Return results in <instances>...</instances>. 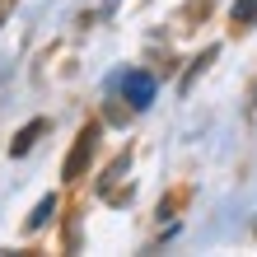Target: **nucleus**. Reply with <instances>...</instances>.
<instances>
[{
    "mask_svg": "<svg viewBox=\"0 0 257 257\" xmlns=\"http://www.w3.org/2000/svg\"><path fill=\"white\" fill-rule=\"evenodd\" d=\"M98 136H103V126H98V122H89L80 136H75L70 155H66V164H61V178H66V183H80V178H84L89 159H94V150H98Z\"/></svg>",
    "mask_w": 257,
    "mask_h": 257,
    "instance_id": "1",
    "label": "nucleus"
},
{
    "mask_svg": "<svg viewBox=\"0 0 257 257\" xmlns=\"http://www.w3.org/2000/svg\"><path fill=\"white\" fill-rule=\"evenodd\" d=\"M42 131H47V117H33L28 126H19V131H14V141H10V155H14V159H24L28 150L38 145V136H42Z\"/></svg>",
    "mask_w": 257,
    "mask_h": 257,
    "instance_id": "3",
    "label": "nucleus"
},
{
    "mask_svg": "<svg viewBox=\"0 0 257 257\" xmlns=\"http://www.w3.org/2000/svg\"><path fill=\"white\" fill-rule=\"evenodd\" d=\"M210 61H215V47H206L201 56H196V61H192V70H187V80H183V89H192V80H196V75H201Z\"/></svg>",
    "mask_w": 257,
    "mask_h": 257,
    "instance_id": "6",
    "label": "nucleus"
},
{
    "mask_svg": "<svg viewBox=\"0 0 257 257\" xmlns=\"http://www.w3.org/2000/svg\"><path fill=\"white\" fill-rule=\"evenodd\" d=\"M155 75H150V70H126L122 75V94H126V103H131V108L136 112H145L150 108V103H155Z\"/></svg>",
    "mask_w": 257,
    "mask_h": 257,
    "instance_id": "2",
    "label": "nucleus"
},
{
    "mask_svg": "<svg viewBox=\"0 0 257 257\" xmlns=\"http://www.w3.org/2000/svg\"><path fill=\"white\" fill-rule=\"evenodd\" d=\"M229 19H234V28H248V24H257V0H234Z\"/></svg>",
    "mask_w": 257,
    "mask_h": 257,
    "instance_id": "5",
    "label": "nucleus"
},
{
    "mask_svg": "<svg viewBox=\"0 0 257 257\" xmlns=\"http://www.w3.org/2000/svg\"><path fill=\"white\" fill-rule=\"evenodd\" d=\"M56 206H61V201H56V192H47V196H42V201L33 206V215H28V234L47 229V224H52V215H56Z\"/></svg>",
    "mask_w": 257,
    "mask_h": 257,
    "instance_id": "4",
    "label": "nucleus"
}]
</instances>
